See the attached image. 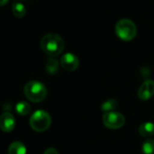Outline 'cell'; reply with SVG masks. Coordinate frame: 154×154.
Segmentation results:
<instances>
[{
	"label": "cell",
	"instance_id": "5bb4252c",
	"mask_svg": "<svg viewBox=\"0 0 154 154\" xmlns=\"http://www.w3.org/2000/svg\"><path fill=\"white\" fill-rule=\"evenodd\" d=\"M12 12L15 17L21 18V17H25V15L26 14V8L22 3L15 2L12 5Z\"/></svg>",
	"mask_w": 154,
	"mask_h": 154
},
{
	"label": "cell",
	"instance_id": "8992f818",
	"mask_svg": "<svg viewBox=\"0 0 154 154\" xmlns=\"http://www.w3.org/2000/svg\"><path fill=\"white\" fill-rule=\"evenodd\" d=\"M79 59L75 54L72 53L64 54L60 59L61 66L67 72H73L79 66Z\"/></svg>",
	"mask_w": 154,
	"mask_h": 154
},
{
	"label": "cell",
	"instance_id": "9c48e42d",
	"mask_svg": "<svg viewBox=\"0 0 154 154\" xmlns=\"http://www.w3.org/2000/svg\"><path fill=\"white\" fill-rule=\"evenodd\" d=\"M138 131L140 136L144 138H149L154 135V123L150 122H143L139 126Z\"/></svg>",
	"mask_w": 154,
	"mask_h": 154
},
{
	"label": "cell",
	"instance_id": "7a4b0ae2",
	"mask_svg": "<svg viewBox=\"0 0 154 154\" xmlns=\"http://www.w3.org/2000/svg\"><path fill=\"white\" fill-rule=\"evenodd\" d=\"M24 94L26 99L32 103H40L44 101L47 95L45 85L36 80L29 81L24 87Z\"/></svg>",
	"mask_w": 154,
	"mask_h": 154
},
{
	"label": "cell",
	"instance_id": "277c9868",
	"mask_svg": "<svg viewBox=\"0 0 154 154\" xmlns=\"http://www.w3.org/2000/svg\"><path fill=\"white\" fill-rule=\"evenodd\" d=\"M52 123V118L50 114L44 111L38 110L35 112L29 120L30 127L36 132H44L45 131Z\"/></svg>",
	"mask_w": 154,
	"mask_h": 154
},
{
	"label": "cell",
	"instance_id": "7c38bea8",
	"mask_svg": "<svg viewBox=\"0 0 154 154\" xmlns=\"http://www.w3.org/2000/svg\"><path fill=\"white\" fill-rule=\"evenodd\" d=\"M118 107H119V103L116 100L109 99L102 103L101 110L104 112H116Z\"/></svg>",
	"mask_w": 154,
	"mask_h": 154
},
{
	"label": "cell",
	"instance_id": "30bf717a",
	"mask_svg": "<svg viewBox=\"0 0 154 154\" xmlns=\"http://www.w3.org/2000/svg\"><path fill=\"white\" fill-rule=\"evenodd\" d=\"M8 153V154H26V148L23 142L14 141L9 145Z\"/></svg>",
	"mask_w": 154,
	"mask_h": 154
},
{
	"label": "cell",
	"instance_id": "9a60e30c",
	"mask_svg": "<svg viewBox=\"0 0 154 154\" xmlns=\"http://www.w3.org/2000/svg\"><path fill=\"white\" fill-rule=\"evenodd\" d=\"M143 154H154V140L147 139L142 144Z\"/></svg>",
	"mask_w": 154,
	"mask_h": 154
},
{
	"label": "cell",
	"instance_id": "52a82bcc",
	"mask_svg": "<svg viewBox=\"0 0 154 154\" xmlns=\"http://www.w3.org/2000/svg\"><path fill=\"white\" fill-rule=\"evenodd\" d=\"M154 95V81H144L138 90V97L142 101H147Z\"/></svg>",
	"mask_w": 154,
	"mask_h": 154
},
{
	"label": "cell",
	"instance_id": "4fadbf2b",
	"mask_svg": "<svg viewBox=\"0 0 154 154\" xmlns=\"http://www.w3.org/2000/svg\"><path fill=\"white\" fill-rule=\"evenodd\" d=\"M31 110H32V108H31L30 104L26 102H24V101L17 103V104L16 105V111L21 116L28 115L31 112Z\"/></svg>",
	"mask_w": 154,
	"mask_h": 154
},
{
	"label": "cell",
	"instance_id": "8fae6325",
	"mask_svg": "<svg viewBox=\"0 0 154 154\" xmlns=\"http://www.w3.org/2000/svg\"><path fill=\"white\" fill-rule=\"evenodd\" d=\"M45 70L49 74H56L59 70V62L54 57H49L45 63Z\"/></svg>",
	"mask_w": 154,
	"mask_h": 154
},
{
	"label": "cell",
	"instance_id": "5b68a950",
	"mask_svg": "<svg viewBox=\"0 0 154 154\" xmlns=\"http://www.w3.org/2000/svg\"><path fill=\"white\" fill-rule=\"evenodd\" d=\"M103 123L105 127L112 130L120 129L125 124V117L118 112H104L103 115Z\"/></svg>",
	"mask_w": 154,
	"mask_h": 154
},
{
	"label": "cell",
	"instance_id": "ba28073f",
	"mask_svg": "<svg viewBox=\"0 0 154 154\" xmlns=\"http://www.w3.org/2000/svg\"><path fill=\"white\" fill-rule=\"evenodd\" d=\"M16 127V119L10 112H4L0 115V129L4 132H11Z\"/></svg>",
	"mask_w": 154,
	"mask_h": 154
},
{
	"label": "cell",
	"instance_id": "3957f363",
	"mask_svg": "<svg viewBox=\"0 0 154 154\" xmlns=\"http://www.w3.org/2000/svg\"><path fill=\"white\" fill-rule=\"evenodd\" d=\"M115 34L122 41H131L137 34L136 25L128 18L121 19L115 25Z\"/></svg>",
	"mask_w": 154,
	"mask_h": 154
},
{
	"label": "cell",
	"instance_id": "6da1fadb",
	"mask_svg": "<svg viewBox=\"0 0 154 154\" xmlns=\"http://www.w3.org/2000/svg\"><path fill=\"white\" fill-rule=\"evenodd\" d=\"M40 46L45 54L50 57H56L63 53L64 49V41L59 35L49 33L43 36Z\"/></svg>",
	"mask_w": 154,
	"mask_h": 154
},
{
	"label": "cell",
	"instance_id": "2e32d148",
	"mask_svg": "<svg viewBox=\"0 0 154 154\" xmlns=\"http://www.w3.org/2000/svg\"><path fill=\"white\" fill-rule=\"evenodd\" d=\"M44 154H59V153L54 148H48L45 150Z\"/></svg>",
	"mask_w": 154,
	"mask_h": 154
},
{
	"label": "cell",
	"instance_id": "e0dca14e",
	"mask_svg": "<svg viewBox=\"0 0 154 154\" xmlns=\"http://www.w3.org/2000/svg\"><path fill=\"white\" fill-rule=\"evenodd\" d=\"M8 2V0H0V6H4Z\"/></svg>",
	"mask_w": 154,
	"mask_h": 154
}]
</instances>
